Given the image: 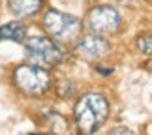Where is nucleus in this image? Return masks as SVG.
<instances>
[{
    "instance_id": "obj_1",
    "label": "nucleus",
    "mask_w": 152,
    "mask_h": 135,
    "mask_svg": "<svg viewBox=\"0 0 152 135\" xmlns=\"http://www.w3.org/2000/svg\"><path fill=\"white\" fill-rule=\"evenodd\" d=\"M109 116V103L105 96L96 92L85 94L75 105V124L81 133H96Z\"/></svg>"
},
{
    "instance_id": "obj_2",
    "label": "nucleus",
    "mask_w": 152,
    "mask_h": 135,
    "mask_svg": "<svg viewBox=\"0 0 152 135\" xmlns=\"http://www.w3.org/2000/svg\"><path fill=\"white\" fill-rule=\"evenodd\" d=\"M43 28L47 34L60 43L77 42L83 32V21L75 15L62 13L58 9H49L43 17Z\"/></svg>"
},
{
    "instance_id": "obj_3",
    "label": "nucleus",
    "mask_w": 152,
    "mask_h": 135,
    "mask_svg": "<svg viewBox=\"0 0 152 135\" xmlns=\"http://www.w3.org/2000/svg\"><path fill=\"white\" fill-rule=\"evenodd\" d=\"M13 83L26 96H42L51 88V73L36 64H23L15 68Z\"/></svg>"
},
{
    "instance_id": "obj_4",
    "label": "nucleus",
    "mask_w": 152,
    "mask_h": 135,
    "mask_svg": "<svg viewBox=\"0 0 152 135\" xmlns=\"http://www.w3.org/2000/svg\"><path fill=\"white\" fill-rule=\"evenodd\" d=\"M25 49H26L28 60L45 69L55 68L64 60V51L51 38H45V36L25 39Z\"/></svg>"
},
{
    "instance_id": "obj_5",
    "label": "nucleus",
    "mask_w": 152,
    "mask_h": 135,
    "mask_svg": "<svg viewBox=\"0 0 152 135\" xmlns=\"http://www.w3.org/2000/svg\"><path fill=\"white\" fill-rule=\"evenodd\" d=\"M86 26L92 34L98 36H113L120 30L122 17L111 6H96L86 15Z\"/></svg>"
},
{
    "instance_id": "obj_6",
    "label": "nucleus",
    "mask_w": 152,
    "mask_h": 135,
    "mask_svg": "<svg viewBox=\"0 0 152 135\" xmlns=\"http://www.w3.org/2000/svg\"><path fill=\"white\" fill-rule=\"evenodd\" d=\"M75 51H77V55L81 58H85L88 62H100L109 55L111 45L107 39H103V36L88 34V36H83V38L79 36Z\"/></svg>"
},
{
    "instance_id": "obj_7",
    "label": "nucleus",
    "mask_w": 152,
    "mask_h": 135,
    "mask_svg": "<svg viewBox=\"0 0 152 135\" xmlns=\"http://www.w3.org/2000/svg\"><path fill=\"white\" fill-rule=\"evenodd\" d=\"M8 8L15 17L28 19L38 15L43 8V0H8Z\"/></svg>"
},
{
    "instance_id": "obj_8",
    "label": "nucleus",
    "mask_w": 152,
    "mask_h": 135,
    "mask_svg": "<svg viewBox=\"0 0 152 135\" xmlns=\"http://www.w3.org/2000/svg\"><path fill=\"white\" fill-rule=\"evenodd\" d=\"M26 39V26L19 21L6 23L0 26V42H15V43H25Z\"/></svg>"
},
{
    "instance_id": "obj_9",
    "label": "nucleus",
    "mask_w": 152,
    "mask_h": 135,
    "mask_svg": "<svg viewBox=\"0 0 152 135\" xmlns=\"http://www.w3.org/2000/svg\"><path fill=\"white\" fill-rule=\"evenodd\" d=\"M139 51H141L143 55H150V53H152V42H150L148 36H145V38L139 39Z\"/></svg>"
},
{
    "instance_id": "obj_10",
    "label": "nucleus",
    "mask_w": 152,
    "mask_h": 135,
    "mask_svg": "<svg viewBox=\"0 0 152 135\" xmlns=\"http://www.w3.org/2000/svg\"><path fill=\"white\" fill-rule=\"evenodd\" d=\"M96 72H98V73H102V75H113L115 69H113V68H102V66H96Z\"/></svg>"
},
{
    "instance_id": "obj_11",
    "label": "nucleus",
    "mask_w": 152,
    "mask_h": 135,
    "mask_svg": "<svg viewBox=\"0 0 152 135\" xmlns=\"http://www.w3.org/2000/svg\"><path fill=\"white\" fill-rule=\"evenodd\" d=\"M113 133H132V130H126V128H118V130H115Z\"/></svg>"
}]
</instances>
